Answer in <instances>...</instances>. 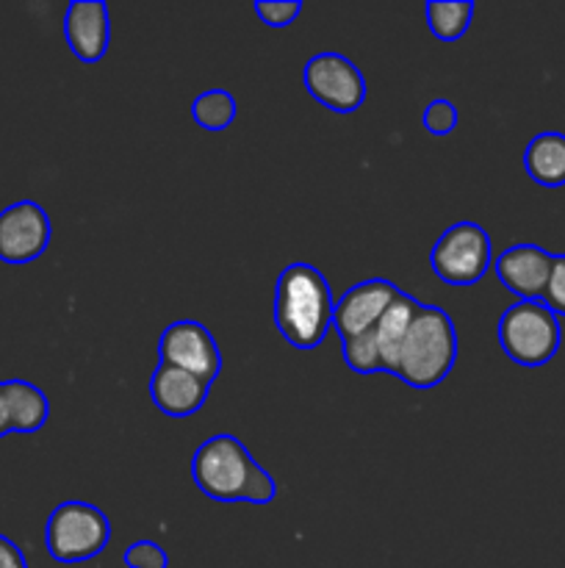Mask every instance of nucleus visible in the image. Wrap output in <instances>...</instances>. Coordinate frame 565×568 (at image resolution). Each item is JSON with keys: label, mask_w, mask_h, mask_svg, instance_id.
Segmentation results:
<instances>
[{"label": "nucleus", "mask_w": 565, "mask_h": 568, "mask_svg": "<svg viewBox=\"0 0 565 568\" xmlns=\"http://www.w3.org/2000/svg\"><path fill=\"white\" fill-rule=\"evenodd\" d=\"M421 308L419 300L408 297V294H399L393 300L391 308L382 314V320L374 327V342H377V355H380V369L386 375H397V361L399 349H402L404 336H408V327L413 322L415 311Z\"/></svg>", "instance_id": "obj_14"}, {"label": "nucleus", "mask_w": 565, "mask_h": 568, "mask_svg": "<svg viewBox=\"0 0 565 568\" xmlns=\"http://www.w3.org/2000/svg\"><path fill=\"white\" fill-rule=\"evenodd\" d=\"M563 331L559 320L541 300H518L499 320V344L518 366H543L557 355Z\"/></svg>", "instance_id": "obj_3"}, {"label": "nucleus", "mask_w": 565, "mask_h": 568, "mask_svg": "<svg viewBox=\"0 0 565 568\" xmlns=\"http://www.w3.org/2000/svg\"><path fill=\"white\" fill-rule=\"evenodd\" d=\"M64 37L75 59L94 64L105 55L111 39L109 6L100 0H72L64 14Z\"/></svg>", "instance_id": "obj_12"}, {"label": "nucleus", "mask_w": 565, "mask_h": 568, "mask_svg": "<svg viewBox=\"0 0 565 568\" xmlns=\"http://www.w3.org/2000/svg\"><path fill=\"white\" fill-rule=\"evenodd\" d=\"M11 433L9 425V408H6V394H3V381H0V438Z\"/></svg>", "instance_id": "obj_25"}, {"label": "nucleus", "mask_w": 565, "mask_h": 568, "mask_svg": "<svg viewBox=\"0 0 565 568\" xmlns=\"http://www.w3.org/2000/svg\"><path fill=\"white\" fill-rule=\"evenodd\" d=\"M111 521L89 503H61L44 527V547L59 564H83L109 547Z\"/></svg>", "instance_id": "obj_5"}, {"label": "nucleus", "mask_w": 565, "mask_h": 568, "mask_svg": "<svg viewBox=\"0 0 565 568\" xmlns=\"http://www.w3.org/2000/svg\"><path fill=\"white\" fill-rule=\"evenodd\" d=\"M330 283L316 266L291 264L275 286V325L291 347L316 349L332 327Z\"/></svg>", "instance_id": "obj_1"}, {"label": "nucleus", "mask_w": 565, "mask_h": 568, "mask_svg": "<svg viewBox=\"0 0 565 568\" xmlns=\"http://www.w3.org/2000/svg\"><path fill=\"white\" fill-rule=\"evenodd\" d=\"M302 81L310 98L336 114H352L366 100L363 72L341 53H316L305 64Z\"/></svg>", "instance_id": "obj_7"}, {"label": "nucleus", "mask_w": 565, "mask_h": 568, "mask_svg": "<svg viewBox=\"0 0 565 568\" xmlns=\"http://www.w3.org/2000/svg\"><path fill=\"white\" fill-rule=\"evenodd\" d=\"M526 175L548 189L565 186V133H537L524 150Z\"/></svg>", "instance_id": "obj_15"}, {"label": "nucleus", "mask_w": 565, "mask_h": 568, "mask_svg": "<svg viewBox=\"0 0 565 568\" xmlns=\"http://www.w3.org/2000/svg\"><path fill=\"white\" fill-rule=\"evenodd\" d=\"M554 255L537 244H515L493 261L499 283L518 300H541L552 275Z\"/></svg>", "instance_id": "obj_11"}, {"label": "nucleus", "mask_w": 565, "mask_h": 568, "mask_svg": "<svg viewBox=\"0 0 565 568\" xmlns=\"http://www.w3.org/2000/svg\"><path fill=\"white\" fill-rule=\"evenodd\" d=\"M541 303L546 305L554 316H565V253L554 255L552 275H548L546 292H543Z\"/></svg>", "instance_id": "obj_22"}, {"label": "nucleus", "mask_w": 565, "mask_h": 568, "mask_svg": "<svg viewBox=\"0 0 565 568\" xmlns=\"http://www.w3.org/2000/svg\"><path fill=\"white\" fill-rule=\"evenodd\" d=\"M399 294L402 292L391 281H386V277L360 281L358 286L341 294L336 300V308H332V327L341 336V342L374 331L377 322L382 320V314L391 308Z\"/></svg>", "instance_id": "obj_10"}, {"label": "nucleus", "mask_w": 565, "mask_h": 568, "mask_svg": "<svg viewBox=\"0 0 565 568\" xmlns=\"http://www.w3.org/2000/svg\"><path fill=\"white\" fill-rule=\"evenodd\" d=\"M48 211L31 200L9 205L0 211V261L3 264H31L50 244Z\"/></svg>", "instance_id": "obj_9"}, {"label": "nucleus", "mask_w": 565, "mask_h": 568, "mask_svg": "<svg viewBox=\"0 0 565 568\" xmlns=\"http://www.w3.org/2000/svg\"><path fill=\"white\" fill-rule=\"evenodd\" d=\"M421 122H424L427 133H432V136H449L458 128V105L446 98L430 100L424 105Z\"/></svg>", "instance_id": "obj_19"}, {"label": "nucleus", "mask_w": 565, "mask_h": 568, "mask_svg": "<svg viewBox=\"0 0 565 568\" xmlns=\"http://www.w3.org/2000/svg\"><path fill=\"white\" fill-rule=\"evenodd\" d=\"M192 120L205 131H225L236 120V98L225 89H208L194 98Z\"/></svg>", "instance_id": "obj_18"}, {"label": "nucleus", "mask_w": 565, "mask_h": 568, "mask_svg": "<svg viewBox=\"0 0 565 568\" xmlns=\"http://www.w3.org/2000/svg\"><path fill=\"white\" fill-rule=\"evenodd\" d=\"M458 358V331L452 316L438 305L415 311L397 361V377L410 388H435L452 372Z\"/></svg>", "instance_id": "obj_2"}, {"label": "nucleus", "mask_w": 565, "mask_h": 568, "mask_svg": "<svg viewBox=\"0 0 565 568\" xmlns=\"http://www.w3.org/2000/svg\"><path fill=\"white\" fill-rule=\"evenodd\" d=\"M122 564L127 568H170V555L155 541H136L125 549Z\"/></svg>", "instance_id": "obj_20"}, {"label": "nucleus", "mask_w": 565, "mask_h": 568, "mask_svg": "<svg viewBox=\"0 0 565 568\" xmlns=\"http://www.w3.org/2000/svg\"><path fill=\"white\" fill-rule=\"evenodd\" d=\"M210 392V383L199 381L192 372H183L177 366L158 364L153 381H150V397L161 414L172 416V419H183V416L197 414L205 405Z\"/></svg>", "instance_id": "obj_13"}, {"label": "nucleus", "mask_w": 565, "mask_h": 568, "mask_svg": "<svg viewBox=\"0 0 565 568\" xmlns=\"http://www.w3.org/2000/svg\"><path fill=\"white\" fill-rule=\"evenodd\" d=\"M277 497V483L264 466H255L253 477L247 483V491H244L242 503H253V505H269L271 499Z\"/></svg>", "instance_id": "obj_23"}, {"label": "nucleus", "mask_w": 565, "mask_h": 568, "mask_svg": "<svg viewBox=\"0 0 565 568\" xmlns=\"http://www.w3.org/2000/svg\"><path fill=\"white\" fill-rule=\"evenodd\" d=\"M161 364L177 366L183 372H192L194 377L205 383H214L222 372V353L216 338L205 325L194 320H177L164 327L158 342Z\"/></svg>", "instance_id": "obj_8"}, {"label": "nucleus", "mask_w": 565, "mask_h": 568, "mask_svg": "<svg viewBox=\"0 0 565 568\" xmlns=\"http://www.w3.org/2000/svg\"><path fill=\"white\" fill-rule=\"evenodd\" d=\"M253 9L269 28H288L294 20H297L299 11H302V3H297V0H282V3L258 0Z\"/></svg>", "instance_id": "obj_21"}, {"label": "nucleus", "mask_w": 565, "mask_h": 568, "mask_svg": "<svg viewBox=\"0 0 565 568\" xmlns=\"http://www.w3.org/2000/svg\"><path fill=\"white\" fill-rule=\"evenodd\" d=\"M255 466L258 464L249 449L236 436L219 433L199 444L192 458V477L205 497L216 503H242Z\"/></svg>", "instance_id": "obj_4"}, {"label": "nucleus", "mask_w": 565, "mask_h": 568, "mask_svg": "<svg viewBox=\"0 0 565 568\" xmlns=\"http://www.w3.org/2000/svg\"><path fill=\"white\" fill-rule=\"evenodd\" d=\"M424 14L432 37H438L441 42H458L471 28L474 3L471 0H452V3L449 0H430L424 6Z\"/></svg>", "instance_id": "obj_17"}, {"label": "nucleus", "mask_w": 565, "mask_h": 568, "mask_svg": "<svg viewBox=\"0 0 565 568\" xmlns=\"http://www.w3.org/2000/svg\"><path fill=\"white\" fill-rule=\"evenodd\" d=\"M0 568H28L22 549L6 536H0Z\"/></svg>", "instance_id": "obj_24"}, {"label": "nucleus", "mask_w": 565, "mask_h": 568, "mask_svg": "<svg viewBox=\"0 0 565 568\" xmlns=\"http://www.w3.org/2000/svg\"><path fill=\"white\" fill-rule=\"evenodd\" d=\"M491 236L474 222H454L430 250V266L449 286H471L491 270Z\"/></svg>", "instance_id": "obj_6"}, {"label": "nucleus", "mask_w": 565, "mask_h": 568, "mask_svg": "<svg viewBox=\"0 0 565 568\" xmlns=\"http://www.w3.org/2000/svg\"><path fill=\"white\" fill-rule=\"evenodd\" d=\"M11 433H37L48 425V394L28 381H3Z\"/></svg>", "instance_id": "obj_16"}]
</instances>
